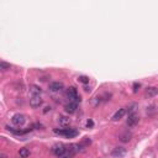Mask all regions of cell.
<instances>
[{"label": "cell", "instance_id": "22", "mask_svg": "<svg viewBox=\"0 0 158 158\" xmlns=\"http://www.w3.org/2000/svg\"><path fill=\"white\" fill-rule=\"evenodd\" d=\"M86 126H88V127H92V126H94V122H93V120H88V121H86Z\"/></svg>", "mask_w": 158, "mask_h": 158}, {"label": "cell", "instance_id": "3", "mask_svg": "<svg viewBox=\"0 0 158 158\" xmlns=\"http://www.w3.org/2000/svg\"><path fill=\"white\" fill-rule=\"evenodd\" d=\"M66 151H67V146H64L63 143H57L52 147V152L57 157H62L66 153Z\"/></svg>", "mask_w": 158, "mask_h": 158}, {"label": "cell", "instance_id": "1", "mask_svg": "<svg viewBox=\"0 0 158 158\" xmlns=\"http://www.w3.org/2000/svg\"><path fill=\"white\" fill-rule=\"evenodd\" d=\"M53 132L56 135H62V136H66V137H68V138H73V137H77L78 136V131L74 130V129H62V130L54 129Z\"/></svg>", "mask_w": 158, "mask_h": 158}, {"label": "cell", "instance_id": "20", "mask_svg": "<svg viewBox=\"0 0 158 158\" xmlns=\"http://www.w3.org/2000/svg\"><path fill=\"white\" fill-rule=\"evenodd\" d=\"M78 80L80 82V83H84V84H88V83H89V78L85 77V76H80V77L78 78Z\"/></svg>", "mask_w": 158, "mask_h": 158}, {"label": "cell", "instance_id": "6", "mask_svg": "<svg viewBox=\"0 0 158 158\" xmlns=\"http://www.w3.org/2000/svg\"><path fill=\"white\" fill-rule=\"evenodd\" d=\"M131 138H132V133L130 132V131H123L119 135V140L122 142V143H127V142L131 141Z\"/></svg>", "mask_w": 158, "mask_h": 158}, {"label": "cell", "instance_id": "21", "mask_svg": "<svg viewBox=\"0 0 158 158\" xmlns=\"http://www.w3.org/2000/svg\"><path fill=\"white\" fill-rule=\"evenodd\" d=\"M138 89H140V83H135L133 84V93H137Z\"/></svg>", "mask_w": 158, "mask_h": 158}, {"label": "cell", "instance_id": "5", "mask_svg": "<svg viewBox=\"0 0 158 158\" xmlns=\"http://www.w3.org/2000/svg\"><path fill=\"white\" fill-rule=\"evenodd\" d=\"M11 121H13L14 125H16V126H21V125H24V123H25L26 119H25V116H24V115H21V114H16V115H14V116H13Z\"/></svg>", "mask_w": 158, "mask_h": 158}, {"label": "cell", "instance_id": "23", "mask_svg": "<svg viewBox=\"0 0 158 158\" xmlns=\"http://www.w3.org/2000/svg\"><path fill=\"white\" fill-rule=\"evenodd\" d=\"M50 110H51V108H50V106H46V108H44V110H43V112L46 114V112H48Z\"/></svg>", "mask_w": 158, "mask_h": 158}, {"label": "cell", "instance_id": "8", "mask_svg": "<svg viewBox=\"0 0 158 158\" xmlns=\"http://www.w3.org/2000/svg\"><path fill=\"white\" fill-rule=\"evenodd\" d=\"M125 114H126V109L125 108L119 109V110L114 114V116H112V121H119L120 119L123 118V115H125Z\"/></svg>", "mask_w": 158, "mask_h": 158}, {"label": "cell", "instance_id": "17", "mask_svg": "<svg viewBox=\"0 0 158 158\" xmlns=\"http://www.w3.org/2000/svg\"><path fill=\"white\" fill-rule=\"evenodd\" d=\"M100 103H101V96H94L93 99H92V105H93L94 108L99 106Z\"/></svg>", "mask_w": 158, "mask_h": 158}, {"label": "cell", "instance_id": "12", "mask_svg": "<svg viewBox=\"0 0 158 158\" xmlns=\"http://www.w3.org/2000/svg\"><path fill=\"white\" fill-rule=\"evenodd\" d=\"M125 153H126V149L123 147H115L111 155L114 157H122V156H125Z\"/></svg>", "mask_w": 158, "mask_h": 158}, {"label": "cell", "instance_id": "15", "mask_svg": "<svg viewBox=\"0 0 158 158\" xmlns=\"http://www.w3.org/2000/svg\"><path fill=\"white\" fill-rule=\"evenodd\" d=\"M19 155H20L21 158H27V157H30V149H27V148H20Z\"/></svg>", "mask_w": 158, "mask_h": 158}, {"label": "cell", "instance_id": "11", "mask_svg": "<svg viewBox=\"0 0 158 158\" xmlns=\"http://www.w3.org/2000/svg\"><path fill=\"white\" fill-rule=\"evenodd\" d=\"M58 122H59V125L63 126V127H67V126H69L70 125V119L69 118H67V116H58Z\"/></svg>", "mask_w": 158, "mask_h": 158}, {"label": "cell", "instance_id": "9", "mask_svg": "<svg viewBox=\"0 0 158 158\" xmlns=\"http://www.w3.org/2000/svg\"><path fill=\"white\" fill-rule=\"evenodd\" d=\"M77 108H78V104L74 103V101H70V103H68L64 106L66 111L68 112V114H73V112H76L77 111Z\"/></svg>", "mask_w": 158, "mask_h": 158}, {"label": "cell", "instance_id": "4", "mask_svg": "<svg viewBox=\"0 0 158 158\" xmlns=\"http://www.w3.org/2000/svg\"><path fill=\"white\" fill-rule=\"evenodd\" d=\"M140 121V116H138L136 112L135 114H129V119L126 120V125L129 127H135Z\"/></svg>", "mask_w": 158, "mask_h": 158}, {"label": "cell", "instance_id": "18", "mask_svg": "<svg viewBox=\"0 0 158 158\" xmlns=\"http://www.w3.org/2000/svg\"><path fill=\"white\" fill-rule=\"evenodd\" d=\"M137 108H138V105L137 104H131L129 108H127V111H129V114H135L136 112V110H137Z\"/></svg>", "mask_w": 158, "mask_h": 158}, {"label": "cell", "instance_id": "2", "mask_svg": "<svg viewBox=\"0 0 158 158\" xmlns=\"http://www.w3.org/2000/svg\"><path fill=\"white\" fill-rule=\"evenodd\" d=\"M67 96H68V99L70 101H74V103H77V104L80 103V96L78 95V92L74 86H69V88L67 89Z\"/></svg>", "mask_w": 158, "mask_h": 158}, {"label": "cell", "instance_id": "10", "mask_svg": "<svg viewBox=\"0 0 158 158\" xmlns=\"http://www.w3.org/2000/svg\"><path fill=\"white\" fill-rule=\"evenodd\" d=\"M62 89H63V83L61 82H52L50 84V90H52V92H59Z\"/></svg>", "mask_w": 158, "mask_h": 158}, {"label": "cell", "instance_id": "7", "mask_svg": "<svg viewBox=\"0 0 158 158\" xmlns=\"http://www.w3.org/2000/svg\"><path fill=\"white\" fill-rule=\"evenodd\" d=\"M30 105L32 108H40L42 105V99H41L40 95H33L31 99H30Z\"/></svg>", "mask_w": 158, "mask_h": 158}, {"label": "cell", "instance_id": "16", "mask_svg": "<svg viewBox=\"0 0 158 158\" xmlns=\"http://www.w3.org/2000/svg\"><path fill=\"white\" fill-rule=\"evenodd\" d=\"M6 129L10 131V132H13L15 135H22V133H25V132H27V131H30L31 129H29V130H25V131H22V130H15L13 129V127H9V126H6Z\"/></svg>", "mask_w": 158, "mask_h": 158}, {"label": "cell", "instance_id": "13", "mask_svg": "<svg viewBox=\"0 0 158 158\" xmlns=\"http://www.w3.org/2000/svg\"><path fill=\"white\" fill-rule=\"evenodd\" d=\"M157 94H158V89L156 86H151V88H147V90H146V96L147 98H153Z\"/></svg>", "mask_w": 158, "mask_h": 158}, {"label": "cell", "instance_id": "19", "mask_svg": "<svg viewBox=\"0 0 158 158\" xmlns=\"http://www.w3.org/2000/svg\"><path fill=\"white\" fill-rule=\"evenodd\" d=\"M10 68H11L10 63H6V62H4V61L0 62V69H1V70H7V69H10Z\"/></svg>", "mask_w": 158, "mask_h": 158}, {"label": "cell", "instance_id": "14", "mask_svg": "<svg viewBox=\"0 0 158 158\" xmlns=\"http://www.w3.org/2000/svg\"><path fill=\"white\" fill-rule=\"evenodd\" d=\"M30 92H31L33 95H40V94L42 93V89H41L39 85L32 84V85H30Z\"/></svg>", "mask_w": 158, "mask_h": 158}]
</instances>
